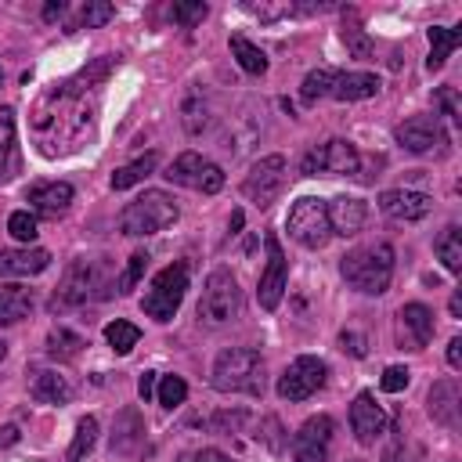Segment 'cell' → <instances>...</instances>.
I'll return each mask as SVG.
<instances>
[{
	"label": "cell",
	"mask_w": 462,
	"mask_h": 462,
	"mask_svg": "<svg viewBox=\"0 0 462 462\" xmlns=\"http://www.w3.org/2000/svg\"><path fill=\"white\" fill-rule=\"evenodd\" d=\"M332 419L328 415H310L296 437H292V458L296 462H328V444H332Z\"/></svg>",
	"instance_id": "14"
},
{
	"label": "cell",
	"mask_w": 462,
	"mask_h": 462,
	"mask_svg": "<svg viewBox=\"0 0 462 462\" xmlns=\"http://www.w3.org/2000/svg\"><path fill=\"white\" fill-rule=\"evenodd\" d=\"M180 462H231L224 451H217V448H199V451H188Z\"/></svg>",
	"instance_id": "47"
},
{
	"label": "cell",
	"mask_w": 462,
	"mask_h": 462,
	"mask_svg": "<svg viewBox=\"0 0 462 462\" xmlns=\"http://www.w3.org/2000/svg\"><path fill=\"white\" fill-rule=\"evenodd\" d=\"M379 209L390 220H422L433 209V199L426 191H411V188H393L379 195Z\"/></svg>",
	"instance_id": "16"
},
{
	"label": "cell",
	"mask_w": 462,
	"mask_h": 462,
	"mask_svg": "<svg viewBox=\"0 0 462 462\" xmlns=\"http://www.w3.org/2000/svg\"><path fill=\"white\" fill-rule=\"evenodd\" d=\"M180 119H184V130H188L191 137H199V134L209 126V97H206L202 87H191V90L184 94V101H180Z\"/></svg>",
	"instance_id": "27"
},
{
	"label": "cell",
	"mask_w": 462,
	"mask_h": 462,
	"mask_svg": "<svg viewBox=\"0 0 462 462\" xmlns=\"http://www.w3.org/2000/svg\"><path fill=\"white\" fill-rule=\"evenodd\" d=\"M155 166H159V159H155V152H148V155L134 159L130 166H119V170L112 173V188H116V191L134 188V184H141L144 177H152V173H155Z\"/></svg>",
	"instance_id": "30"
},
{
	"label": "cell",
	"mask_w": 462,
	"mask_h": 462,
	"mask_svg": "<svg viewBox=\"0 0 462 462\" xmlns=\"http://www.w3.org/2000/svg\"><path fill=\"white\" fill-rule=\"evenodd\" d=\"M94 440H97V419H79V426H76V437H72V448H69V458L72 462H79L90 448H94Z\"/></svg>",
	"instance_id": "36"
},
{
	"label": "cell",
	"mask_w": 462,
	"mask_h": 462,
	"mask_svg": "<svg viewBox=\"0 0 462 462\" xmlns=\"http://www.w3.org/2000/svg\"><path fill=\"white\" fill-rule=\"evenodd\" d=\"M184 292H188V267L184 263H170L152 278V285H148V292L141 300V310L148 318H155V321H170L177 314Z\"/></svg>",
	"instance_id": "7"
},
{
	"label": "cell",
	"mask_w": 462,
	"mask_h": 462,
	"mask_svg": "<svg viewBox=\"0 0 462 462\" xmlns=\"http://www.w3.org/2000/svg\"><path fill=\"white\" fill-rule=\"evenodd\" d=\"M433 339V310L426 303H404L401 307V343L408 350H422Z\"/></svg>",
	"instance_id": "19"
},
{
	"label": "cell",
	"mask_w": 462,
	"mask_h": 462,
	"mask_svg": "<svg viewBox=\"0 0 462 462\" xmlns=\"http://www.w3.org/2000/svg\"><path fill=\"white\" fill-rule=\"evenodd\" d=\"M249 14H260V18H282V14H292L300 11L296 4H245Z\"/></svg>",
	"instance_id": "43"
},
{
	"label": "cell",
	"mask_w": 462,
	"mask_h": 462,
	"mask_svg": "<svg viewBox=\"0 0 462 462\" xmlns=\"http://www.w3.org/2000/svg\"><path fill=\"white\" fill-rule=\"evenodd\" d=\"M451 314L462 318V296H458V292H451Z\"/></svg>",
	"instance_id": "53"
},
{
	"label": "cell",
	"mask_w": 462,
	"mask_h": 462,
	"mask_svg": "<svg viewBox=\"0 0 462 462\" xmlns=\"http://www.w3.org/2000/svg\"><path fill=\"white\" fill-rule=\"evenodd\" d=\"M458 43H462V32H458V29H444V25H433V29H430V58H426V69H430V72L444 69L448 54H451Z\"/></svg>",
	"instance_id": "28"
},
{
	"label": "cell",
	"mask_w": 462,
	"mask_h": 462,
	"mask_svg": "<svg viewBox=\"0 0 462 462\" xmlns=\"http://www.w3.org/2000/svg\"><path fill=\"white\" fill-rule=\"evenodd\" d=\"M325 217H328V231L332 235L350 238V235H357L365 227L368 206L361 199H354V195H336L332 202H325Z\"/></svg>",
	"instance_id": "17"
},
{
	"label": "cell",
	"mask_w": 462,
	"mask_h": 462,
	"mask_svg": "<svg viewBox=\"0 0 462 462\" xmlns=\"http://www.w3.org/2000/svg\"><path fill=\"white\" fill-rule=\"evenodd\" d=\"M458 404H462V397H458V383L455 379L433 383V390H430V415H433V422L455 430L458 426Z\"/></svg>",
	"instance_id": "24"
},
{
	"label": "cell",
	"mask_w": 462,
	"mask_h": 462,
	"mask_svg": "<svg viewBox=\"0 0 462 462\" xmlns=\"http://www.w3.org/2000/svg\"><path fill=\"white\" fill-rule=\"evenodd\" d=\"M339 274L365 296H383L393 278V249L386 242L361 245L339 260Z\"/></svg>",
	"instance_id": "3"
},
{
	"label": "cell",
	"mask_w": 462,
	"mask_h": 462,
	"mask_svg": "<svg viewBox=\"0 0 462 462\" xmlns=\"http://www.w3.org/2000/svg\"><path fill=\"white\" fill-rule=\"evenodd\" d=\"M350 430L361 444H375V437L386 430V415H383V408L375 404V397L368 390L357 393L354 404H350Z\"/></svg>",
	"instance_id": "18"
},
{
	"label": "cell",
	"mask_w": 462,
	"mask_h": 462,
	"mask_svg": "<svg viewBox=\"0 0 462 462\" xmlns=\"http://www.w3.org/2000/svg\"><path fill=\"white\" fill-rule=\"evenodd\" d=\"M29 393L43 404H69L72 401V383L61 375V372H51V368H40L32 372L29 379Z\"/></svg>",
	"instance_id": "25"
},
{
	"label": "cell",
	"mask_w": 462,
	"mask_h": 462,
	"mask_svg": "<svg viewBox=\"0 0 462 462\" xmlns=\"http://www.w3.org/2000/svg\"><path fill=\"white\" fill-rule=\"evenodd\" d=\"M393 137L401 148H408L415 155H426V152H437L448 144V134H444L437 116H411L393 130Z\"/></svg>",
	"instance_id": "13"
},
{
	"label": "cell",
	"mask_w": 462,
	"mask_h": 462,
	"mask_svg": "<svg viewBox=\"0 0 462 462\" xmlns=\"http://www.w3.org/2000/svg\"><path fill=\"white\" fill-rule=\"evenodd\" d=\"M285 227L289 235L303 245V249H321L328 242V217H325V202L314 199V195H303L292 202L289 217H285Z\"/></svg>",
	"instance_id": "8"
},
{
	"label": "cell",
	"mask_w": 462,
	"mask_h": 462,
	"mask_svg": "<svg viewBox=\"0 0 462 462\" xmlns=\"http://www.w3.org/2000/svg\"><path fill=\"white\" fill-rule=\"evenodd\" d=\"M343 43H346V51H350L354 58H361V61H368V58H372V40H368V32L357 25V18H354V14H346Z\"/></svg>",
	"instance_id": "34"
},
{
	"label": "cell",
	"mask_w": 462,
	"mask_h": 462,
	"mask_svg": "<svg viewBox=\"0 0 462 462\" xmlns=\"http://www.w3.org/2000/svg\"><path fill=\"white\" fill-rule=\"evenodd\" d=\"M339 346H343L350 357H365V354H368V346H365V336H361V332H343V336H339Z\"/></svg>",
	"instance_id": "45"
},
{
	"label": "cell",
	"mask_w": 462,
	"mask_h": 462,
	"mask_svg": "<svg viewBox=\"0 0 462 462\" xmlns=\"http://www.w3.org/2000/svg\"><path fill=\"white\" fill-rule=\"evenodd\" d=\"M242 220H245V217H242V209H235V213H231V235H238V231H242Z\"/></svg>",
	"instance_id": "52"
},
{
	"label": "cell",
	"mask_w": 462,
	"mask_h": 462,
	"mask_svg": "<svg viewBox=\"0 0 462 462\" xmlns=\"http://www.w3.org/2000/svg\"><path fill=\"white\" fill-rule=\"evenodd\" d=\"M448 365H451V368H462V336H455V339L448 343Z\"/></svg>",
	"instance_id": "49"
},
{
	"label": "cell",
	"mask_w": 462,
	"mask_h": 462,
	"mask_svg": "<svg viewBox=\"0 0 462 462\" xmlns=\"http://www.w3.org/2000/svg\"><path fill=\"white\" fill-rule=\"evenodd\" d=\"M433 249H437L440 263H444L451 274H458V271H462V231H458V224H448V227L437 235Z\"/></svg>",
	"instance_id": "29"
},
{
	"label": "cell",
	"mask_w": 462,
	"mask_h": 462,
	"mask_svg": "<svg viewBox=\"0 0 462 462\" xmlns=\"http://www.w3.org/2000/svg\"><path fill=\"white\" fill-rule=\"evenodd\" d=\"M419 458H422V451L415 448L411 455H404V437H397V440L390 444V451H386V458H383V462H419Z\"/></svg>",
	"instance_id": "46"
},
{
	"label": "cell",
	"mask_w": 462,
	"mask_h": 462,
	"mask_svg": "<svg viewBox=\"0 0 462 462\" xmlns=\"http://www.w3.org/2000/svg\"><path fill=\"white\" fill-rule=\"evenodd\" d=\"M437 105H440V112H444L451 123L462 119V116H458V94H455V87H440V90H437Z\"/></svg>",
	"instance_id": "44"
},
{
	"label": "cell",
	"mask_w": 462,
	"mask_h": 462,
	"mask_svg": "<svg viewBox=\"0 0 462 462\" xmlns=\"http://www.w3.org/2000/svg\"><path fill=\"white\" fill-rule=\"evenodd\" d=\"M282 184H285V159L282 155H263V159H256L249 166V173L242 180V195L263 209V206H271L278 199Z\"/></svg>",
	"instance_id": "11"
},
{
	"label": "cell",
	"mask_w": 462,
	"mask_h": 462,
	"mask_svg": "<svg viewBox=\"0 0 462 462\" xmlns=\"http://www.w3.org/2000/svg\"><path fill=\"white\" fill-rule=\"evenodd\" d=\"M231 54L238 58V65H242L249 76H263V72H267V54H263L256 43H249L245 36H231Z\"/></svg>",
	"instance_id": "32"
},
{
	"label": "cell",
	"mask_w": 462,
	"mask_h": 462,
	"mask_svg": "<svg viewBox=\"0 0 462 462\" xmlns=\"http://www.w3.org/2000/svg\"><path fill=\"white\" fill-rule=\"evenodd\" d=\"M213 390L220 393H260L263 390V357L253 346H227L217 354L209 372Z\"/></svg>",
	"instance_id": "4"
},
{
	"label": "cell",
	"mask_w": 462,
	"mask_h": 462,
	"mask_svg": "<svg viewBox=\"0 0 462 462\" xmlns=\"http://www.w3.org/2000/svg\"><path fill=\"white\" fill-rule=\"evenodd\" d=\"M144 267H148V253H144V249L130 253V263H126V271H123V274H116V292H130V289L141 282Z\"/></svg>",
	"instance_id": "38"
},
{
	"label": "cell",
	"mask_w": 462,
	"mask_h": 462,
	"mask_svg": "<svg viewBox=\"0 0 462 462\" xmlns=\"http://www.w3.org/2000/svg\"><path fill=\"white\" fill-rule=\"evenodd\" d=\"M4 354H7V343H4V339H0V361H4Z\"/></svg>",
	"instance_id": "54"
},
{
	"label": "cell",
	"mask_w": 462,
	"mask_h": 462,
	"mask_svg": "<svg viewBox=\"0 0 462 462\" xmlns=\"http://www.w3.org/2000/svg\"><path fill=\"white\" fill-rule=\"evenodd\" d=\"M51 253L40 245H25V249H0V278H29L47 271Z\"/></svg>",
	"instance_id": "20"
},
{
	"label": "cell",
	"mask_w": 462,
	"mask_h": 462,
	"mask_svg": "<svg viewBox=\"0 0 462 462\" xmlns=\"http://www.w3.org/2000/svg\"><path fill=\"white\" fill-rule=\"evenodd\" d=\"M105 339H108V346L116 354H130L137 346V339H141V328L130 325V321H108L105 325Z\"/></svg>",
	"instance_id": "33"
},
{
	"label": "cell",
	"mask_w": 462,
	"mask_h": 462,
	"mask_svg": "<svg viewBox=\"0 0 462 462\" xmlns=\"http://www.w3.org/2000/svg\"><path fill=\"white\" fill-rule=\"evenodd\" d=\"M29 202H32V209H36L40 217L58 220V217H65V209H69V202H72V184H69V180L32 184V188H29Z\"/></svg>",
	"instance_id": "21"
},
{
	"label": "cell",
	"mask_w": 462,
	"mask_h": 462,
	"mask_svg": "<svg viewBox=\"0 0 462 462\" xmlns=\"http://www.w3.org/2000/svg\"><path fill=\"white\" fill-rule=\"evenodd\" d=\"M173 220H177V202H173V195L152 188V191H144V195H137L134 202L123 206V213H119V231H123L126 238H148V235L166 231Z\"/></svg>",
	"instance_id": "5"
},
{
	"label": "cell",
	"mask_w": 462,
	"mask_h": 462,
	"mask_svg": "<svg viewBox=\"0 0 462 462\" xmlns=\"http://www.w3.org/2000/svg\"><path fill=\"white\" fill-rule=\"evenodd\" d=\"M22 170V155H18V134H14V108H0V184L14 180Z\"/></svg>",
	"instance_id": "23"
},
{
	"label": "cell",
	"mask_w": 462,
	"mask_h": 462,
	"mask_svg": "<svg viewBox=\"0 0 462 462\" xmlns=\"http://www.w3.org/2000/svg\"><path fill=\"white\" fill-rule=\"evenodd\" d=\"M116 292V278H108V263L97 256H76L65 267V278L54 292V307H83Z\"/></svg>",
	"instance_id": "2"
},
{
	"label": "cell",
	"mask_w": 462,
	"mask_h": 462,
	"mask_svg": "<svg viewBox=\"0 0 462 462\" xmlns=\"http://www.w3.org/2000/svg\"><path fill=\"white\" fill-rule=\"evenodd\" d=\"M18 440V426H4L0 430V444H14Z\"/></svg>",
	"instance_id": "51"
},
{
	"label": "cell",
	"mask_w": 462,
	"mask_h": 462,
	"mask_svg": "<svg viewBox=\"0 0 462 462\" xmlns=\"http://www.w3.org/2000/svg\"><path fill=\"white\" fill-rule=\"evenodd\" d=\"M267 245V267L260 274V289H256V300L263 310H274L282 303V292H285V278H289V267H285V253H282V242L274 235L263 238Z\"/></svg>",
	"instance_id": "15"
},
{
	"label": "cell",
	"mask_w": 462,
	"mask_h": 462,
	"mask_svg": "<svg viewBox=\"0 0 462 462\" xmlns=\"http://www.w3.org/2000/svg\"><path fill=\"white\" fill-rule=\"evenodd\" d=\"M170 14H173V22H177V25L191 29L195 22H202V18H206V4H202V0H191V4H173V11H170Z\"/></svg>",
	"instance_id": "41"
},
{
	"label": "cell",
	"mask_w": 462,
	"mask_h": 462,
	"mask_svg": "<svg viewBox=\"0 0 462 462\" xmlns=\"http://www.w3.org/2000/svg\"><path fill=\"white\" fill-rule=\"evenodd\" d=\"M408 379H411V372H408L404 365H390V368L383 372V379H379V386H383L386 393H401V390L408 386Z\"/></svg>",
	"instance_id": "42"
},
{
	"label": "cell",
	"mask_w": 462,
	"mask_h": 462,
	"mask_svg": "<svg viewBox=\"0 0 462 462\" xmlns=\"http://www.w3.org/2000/svg\"><path fill=\"white\" fill-rule=\"evenodd\" d=\"M357 166H361V155H357V148H354L350 141H343V137H332V141H325V144H314V148L303 155V162H300L303 177H318V173L350 177V173H357Z\"/></svg>",
	"instance_id": "9"
},
{
	"label": "cell",
	"mask_w": 462,
	"mask_h": 462,
	"mask_svg": "<svg viewBox=\"0 0 462 462\" xmlns=\"http://www.w3.org/2000/svg\"><path fill=\"white\" fill-rule=\"evenodd\" d=\"M108 65L112 61L101 58L94 69L79 72L76 79L54 83L36 97L29 130H32L40 155H47V159L69 155L90 137L94 119H97V87L108 76Z\"/></svg>",
	"instance_id": "1"
},
{
	"label": "cell",
	"mask_w": 462,
	"mask_h": 462,
	"mask_svg": "<svg viewBox=\"0 0 462 462\" xmlns=\"http://www.w3.org/2000/svg\"><path fill=\"white\" fill-rule=\"evenodd\" d=\"M166 180H173V184H180V188H191V191H202V195H213V191L224 188V170H220L213 159L199 155V152H180V155L170 162Z\"/></svg>",
	"instance_id": "10"
},
{
	"label": "cell",
	"mask_w": 462,
	"mask_h": 462,
	"mask_svg": "<svg viewBox=\"0 0 462 462\" xmlns=\"http://www.w3.org/2000/svg\"><path fill=\"white\" fill-rule=\"evenodd\" d=\"M195 314H199V325H206V328L231 325L242 314V289H238V278L227 267H217L206 278L202 300H199V310Z\"/></svg>",
	"instance_id": "6"
},
{
	"label": "cell",
	"mask_w": 462,
	"mask_h": 462,
	"mask_svg": "<svg viewBox=\"0 0 462 462\" xmlns=\"http://www.w3.org/2000/svg\"><path fill=\"white\" fill-rule=\"evenodd\" d=\"M137 393H141V401H152L155 397V372H144L137 379Z\"/></svg>",
	"instance_id": "48"
},
{
	"label": "cell",
	"mask_w": 462,
	"mask_h": 462,
	"mask_svg": "<svg viewBox=\"0 0 462 462\" xmlns=\"http://www.w3.org/2000/svg\"><path fill=\"white\" fill-rule=\"evenodd\" d=\"M155 397H159L162 408H177V404H184V397H188V383H184L180 375H162V383L155 386Z\"/></svg>",
	"instance_id": "37"
},
{
	"label": "cell",
	"mask_w": 462,
	"mask_h": 462,
	"mask_svg": "<svg viewBox=\"0 0 462 462\" xmlns=\"http://www.w3.org/2000/svg\"><path fill=\"white\" fill-rule=\"evenodd\" d=\"M7 231H11L18 242H32V238L40 235V227H36V213H29V209H14V213L7 217Z\"/></svg>",
	"instance_id": "39"
},
{
	"label": "cell",
	"mask_w": 462,
	"mask_h": 462,
	"mask_svg": "<svg viewBox=\"0 0 462 462\" xmlns=\"http://www.w3.org/2000/svg\"><path fill=\"white\" fill-rule=\"evenodd\" d=\"M61 11H65V4H61V0H51V4H47V7H43V18H47V22H51V18H58V14H61Z\"/></svg>",
	"instance_id": "50"
},
{
	"label": "cell",
	"mask_w": 462,
	"mask_h": 462,
	"mask_svg": "<svg viewBox=\"0 0 462 462\" xmlns=\"http://www.w3.org/2000/svg\"><path fill=\"white\" fill-rule=\"evenodd\" d=\"M83 346H87V339H83L79 332L65 328V325L51 328V336H47V354H51V357H58V361H69V357H76Z\"/></svg>",
	"instance_id": "31"
},
{
	"label": "cell",
	"mask_w": 462,
	"mask_h": 462,
	"mask_svg": "<svg viewBox=\"0 0 462 462\" xmlns=\"http://www.w3.org/2000/svg\"><path fill=\"white\" fill-rule=\"evenodd\" d=\"M332 69H314V72H307L303 76V87H300V97L307 101V105H314L318 97H325L328 94V87H332Z\"/></svg>",
	"instance_id": "35"
},
{
	"label": "cell",
	"mask_w": 462,
	"mask_h": 462,
	"mask_svg": "<svg viewBox=\"0 0 462 462\" xmlns=\"http://www.w3.org/2000/svg\"><path fill=\"white\" fill-rule=\"evenodd\" d=\"M325 375H328L325 361L303 354V357H296V361L282 372V379H278V393H282L285 401H307L314 390L325 386Z\"/></svg>",
	"instance_id": "12"
},
{
	"label": "cell",
	"mask_w": 462,
	"mask_h": 462,
	"mask_svg": "<svg viewBox=\"0 0 462 462\" xmlns=\"http://www.w3.org/2000/svg\"><path fill=\"white\" fill-rule=\"evenodd\" d=\"M32 289L29 285H0V325H18L32 310Z\"/></svg>",
	"instance_id": "26"
},
{
	"label": "cell",
	"mask_w": 462,
	"mask_h": 462,
	"mask_svg": "<svg viewBox=\"0 0 462 462\" xmlns=\"http://www.w3.org/2000/svg\"><path fill=\"white\" fill-rule=\"evenodd\" d=\"M379 87L383 83H379L375 72H336L332 87H328V97H336V101H365V97H375Z\"/></svg>",
	"instance_id": "22"
},
{
	"label": "cell",
	"mask_w": 462,
	"mask_h": 462,
	"mask_svg": "<svg viewBox=\"0 0 462 462\" xmlns=\"http://www.w3.org/2000/svg\"><path fill=\"white\" fill-rule=\"evenodd\" d=\"M112 18H116V7H112L108 0H94V4H87L83 14H79V22H83L87 29H97V25L112 22Z\"/></svg>",
	"instance_id": "40"
}]
</instances>
